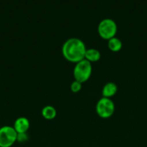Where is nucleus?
Here are the masks:
<instances>
[{
	"label": "nucleus",
	"mask_w": 147,
	"mask_h": 147,
	"mask_svg": "<svg viewBox=\"0 0 147 147\" xmlns=\"http://www.w3.org/2000/svg\"><path fill=\"white\" fill-rule=\"evenodd\" d=\"M86 47L82 40L76 37L69 38L62 45V55L68 61L73 63L84 59Z\"/></svg>",
	"instance_id": "obj_1"
},
{
	"label": "nucleus",
	"mask_w": 147,
	"mask_h": 147,
	"mask_svg": "<svg viewBox=\"0 0 147 147\" xmlns=\"http://www.w3.org/2000/svg\"><path fill=\"white\" fill-rule=\"evenodd\" d=\"M92 73V63L84 59L75 64L73 76L75 80H77V81L83 83L89 80V78L91 77Z\"/></svg>",
	"instance_id": "obj_2"
},
{
	"label": "nucleus",
	"mask_w": 147,
	"mask_h": 147,
	"mask_svg": "<svg viewBox=\"0 0 147 147\" xmlns=\"http://www.w3.org/2000/svg\"><path fill=\"white\" fill-rule=\"evenodd\" d=\"M98 34L101 38L105 40L115 37L118 32V26L113 20L106 18L100 21L98 24Z\"/></svg>",
	"instance_id": "obj_3"
},
{
	"label": "nucleus",
	"mask_w": 147,
	"mask_h": 147,
	"mask_svg": "<svg viewBox=\"0 0 147 147\" xmlns=\"http://www.w3.org/2000/svg\"><path fill=\"white\" fill-rule=\"evenodd\" d=\"M115 103L111 98L102 97L97 103V114L102 119H108L111 117L115 113Z\"/></svg>",
	"instance_id": "obj_4"
},
{
	"label": "nucleus",
	"mask_w": 147,
	"mask_h": 147,
	"mask_svg": "<svg viewBox=\"0 0 147 147\" xmlns=\"http://www.w3.org/2000/svg\"><path fill=\"white\" fill-rule=\"evenodd\" d=\"M17 133L13 126L0 128V147H11L17 142Z\"/></svg>",
	"instance_id": "obj_5"
},
{
	"label": "nucleus",
	"mask_w": 147,
	"mask_h": 147,
	"mask_svg": "<svg viewBox=\"0 0 147 147\" xmlns=\"http://www.w3.org/2000/svg\"><path fill=\"white\" fill-rule=\"evenodd\" d=\"M30 123L28 119L25 117H19L15 120L13 128L17 134L27 133L30 129Z\"/></svg>",
	"instance_id": "obj_6"
},
{
	"label": "nucleus",
	"mask_w": 147,
	"mask_h": 147,
	"mask_svg": "<svg viewBox=\"0 0 147 147\" xmlns=\"http://www.w3.org/2000/svg\"><path fill=\"white\" fill-rule=\"evenodd\" d=\"M117 91H118L117 85L112 82H109L107 83L102 88V94L103 97L110 98L116 94Z\"/></svg>",
	"instance_id": "obj_7"
},
{
	"label": "nucleus",
	"mask_w": 147,
	"mask_h": 147,
	"mask_svg": "<svg viewBox=\"0 0 147 147\" xmlns=\"http://www.w3.org/2000/svg\"><path fill=\"white\" fill-rule=\"evenodd\" d=\"M101 53L98 50L95 48L86 49L84 59L89 63H96L100 60Z\"/></svg>",
	"instance_id": "obj_8"
},
{
	"label": "nucleus",
	"mask_w": 147,
	"mask_h": 147,
	"mask_svg": "<svg viewBox=\"0 0 147 147\" xmlns=\"http://www.w3.org/2000/svg\"><path fill=\"white\" fill-rule=\"evenodd\" d=\"M108 46L110 51L113 52V53H118V52L120 51L122 49V43L120 39L115 37L108 40Z\"/></svg>",
	"instance_id": "obj_9"
},
{
	"label": "nucleus",
	"mask_w": 147,
	"mask_h": 147,
	"mask_svg": "<svg viewBox=\"0 0 147 147\" xmlns=\"http://www.w3.org/2000/svg\"><path fill=\"white\" fill-rule=\"evenodd\" d=\"M43 117L46 120H53L57 115L56 109L52 106H46L43 108L41 111Z\"/></svg>",
	"instance_id": "obj_10"
},
{
	"label": "nucleus",
	"mask_w": 147,
	"mask_h": 147,
	"mask_svg": "<svg viewBox=\"0 0 147 147\" xmlns=\"http://www.w3.org/2000/svg\"><path fill=\"white\" fill-rule=\"evenodd\" d=\"M82 88V83L80 82L77 81V80H74L71 83L70 86V89L71 90L72 93H77L79 91H81Z\"/></svg>",
	"instance_id": "obj_11"
},
{
	"label": "nucleus",
	"mask_w": 147,
	"mask_h": 147,
	"mask_svg": "<svg viewBox=\"0 0 147 147\" xmlns=\"http://www.w3.org/2000/svg\"><path fill=\"white\" fill-rule=\"evenodd\" d=\"M27 139H28V135L27 133L17 134V142H20V143H24V142H27Z\"/></svg>",
	"instance_id": "obj_12"
}]
</instances>
